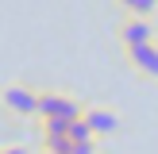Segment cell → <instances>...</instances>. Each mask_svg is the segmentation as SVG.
<instances>
[{"label":"cell","mask_w":158,"mask_h":154,"mask_svg":"<svg viewBox=\"0 0 158 154\" xmlns=\"http://www.w3.org/2000/svg\"><path fill=\"white\" fill-rule=\"evenodd\" d=\"M43 154H58V150H43Z\"/></svg>","instance_id":"cell-11"},{"label":"cell","mask_w":158,"mask_h":154,"mask_svg":"<svg viewBox=\"0 0 158 154\" xmlns=\"http://www.w3.org/2000/svg\"><path fill=\"white\" fill-rule=\"evenodd\" d=\"M0 104L12 116H19V120H31V116H39V89H31L23 81H12L0 89Z\"/></svg>","instance_id":"cell-1"},{"label":"cell","mask_w":158,"mask_h":154,"mask_svg":"<svg viewBox=\"0 0 158 154\" xmlns=\"http://www.w3.org/2000/svg\"><path fill=\"white\" fill-rule=\"evenodd\" d=\"M120 4H123V8H127V4H131V0H120Z\"/></svg>","instance_id":"cell-10"},{"label":"cell","mask_w":158,"mask_h":154,"mask_svg":"<svg viewBox=\"0 0 158 154\" xmlns=\"http://www.w3.org/2000/svg\"><path fill=\"white\" fill-rule=\"evenodd\" d=\"M0 154H31L27 146H19V143H12V146H0Z\"/></svg>","instance_id":"cell-9"},{"label":"cell","mask_w":158,"mask_h":154,"mask_svg":"<svg viewBox=\"0 0 158 154\" xmlns=\"http://www.w3.org/2000/svg\"><path fill=\"white\" fill-rule=\"evenodd\" d=\"M158 8V0H131L127 4V12L131 15H139V19H151V12Z\"/></svg>","instance_id":"cell-7"},{"label":"cell","mask_w":158,"mask_h":154,"mask_svg":"<svg viewBox=\"0 0 158 154\" xmlns=\"http://www.w3.org/2000/svg\"><path fill=\"white\" fill-rule=\"evenodd\" d=\"M120 43L127 46V50H135V46H147V43H154V27H151V19L127 15V19L120 23Z\"/></svg>","instance_id":"cell-3"},{"label":"cell","mask_w":158,"mask_h":154,"mask_svg":"<svg viewBox=\"0 0 158 154\" xmlns=\"http://www.w3.org/2000/svg\"><path fill=\"white\" fill-rule=\"evenodd\" d=\"M69 143H97V135H93V127L85 123V116L69 123Z\"/></svg>","instance_id":"cell-6"},{"label":"cell","mask_w":158,"mask_h":154,"mask_svg":"<svg viewBox=\"0 0 158 154\" xmlns=\"http://www.w3.org/2000/svg\"><path fill=\"white\" fill-rule=\"evenodd\" d=\"M85 123L93 127V135H112L120 127V116L112 108H85Z\"/></svg>","instance_id":"cell-5"},{"label":"cell","mask_w":158,"mask_h":154,"mask_svg":"<svg viewBox=\"0 0 158 154\" xmlns=\"http://www.w3.org/2000/svg\"><path fill=\"white\" fill-rule=\"evenodd\" d=\"M131 66L139 69V73L147 77H158V43H147V46H135V50H127Z\"/></svg>","instance_id":"cell-4"},{"label":"cell","mask_w":158,"mask_h":154,"mask_svg":"<svg viewBox=\"0 0 158 154\" xmlns=\"http://www.w3.org/2000/svg\"><path fill=\"white\" fill-rule=\"evenodd\" d=\"M69 154H97V143H73Z\"/></svg>","instance_id":"cell-8"},{"label":"cell","mask_w":158,"mask_h":154,"mask_svg":"<svg viewBox=\"0 0 158 154\" xmlns=\"http://www.w3.org/2000/svg\"><path fill=\"white\" fill-rule=\"evenodd\" d=\"M81 116H85L81 100L66 96V92H54V89L39 92V120H81Z\"/></svg>","instance_id":"cell-2"}]
</instances>
